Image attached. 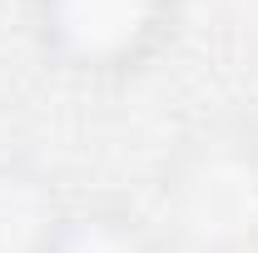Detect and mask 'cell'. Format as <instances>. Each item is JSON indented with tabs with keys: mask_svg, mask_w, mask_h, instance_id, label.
<instances>
[{
	"mask_svg": "<svg viewBox=\"0 0 258 253\" xmlns=\"http://www.w3.org/2000/svg\"><path fill=\"white\" fill-rule=\"evenodd\" d=\"M253 253H258V248H253Z\"/></svg>",
	"mask_w": 258,
	"mask_h": 253,
	"instance_id": "4",
	"label": "cell"
},
{
	"mask_svg": "<svg viewBox=\"0 0 258 253\" xmlns=\"http://www.w3.org/2000/svg\"><path fill=\"white\" fill-rule=\"evenodd\" d=\"M35 30L64 70L114 75L154 55L169 0H35Z\"/></svg>",
	"mask_w": 258,
	"mask_h": 253,
	"instance_id": "2",
	"label": "cell"
},
{
	"mask_svg": "<svg viewBox=\"0 0 258 253\" xmlns=\"http://www.w3.org/2000/svg\"><path fill=\"white\" fill-rule=\"evenodd\" d=\"M164 219L189 253H253L258 129L214 124L194 134L164 174Z\"/></svg>",
	"mask_w": 258,
	"mask_h": 253,
	"instance_id": "1",
	"label": "cell"
},
{
	"mask_svg": "<svg viewBox=\"0 0 258 253\" xmlns=\"http://www.w3.org/2000/svg\"><path fill=\"white\" fill-rule=\"evenodd\" d=\"M35 253H159V248H154L149 228L129 209L90 204V209H75V214L55 219L40 233Z\"/></svg>",
	"mask_w": 258,
	"mask_h": 253,
	"instance_id": "3",
	"label": "cell"
}]
</instances>
